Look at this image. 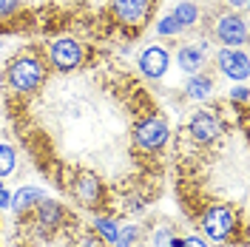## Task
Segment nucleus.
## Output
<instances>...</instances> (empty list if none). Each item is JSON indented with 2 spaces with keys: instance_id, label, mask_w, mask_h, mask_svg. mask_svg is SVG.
I'll return each instance as SVG.
<instances>
[{
  "instance_id": "27",
  "label": "nucleus",
  "mask_w": 250,
  "mask_h": 247,
  "mask_svg": "<svg viewBox=\"0 0 250 247\" xmlns=\"http://www.w3.org/2000/svg\"><path fill=\"white\" fill-rule=\"evenodd\" d=\"M137 247H145V245H137Z\"/></svg>"
},
{
  "instance_id": "23",
  "label": "nucleus",
  "mask_w": 250,
  "mask_h": 247,
  "mask_svg": "<svg viewBox=\"0 0 250 247\" xmlns=\"http://www.w3.org/2000/svg\"><path fill=\"white\" fill-rule=\"evenodd\" d=\"M17 9V0H0V17L3 15H12Z\"/></svg>"
},
{
  "instance_id": "25",
  "label": "nucleus",
  "mask_w": 250,
  "mask_h": 247,
  "mask_svg": "<svg viewBox=\"0 0 250 247\" xmlns=\"http://www.w3.org/2000/svg\"><path fill=\"white\" fill-rule=\"evenodd\" d=\"M12 205V196L6 193V187H3V182H0V207H9Z\"/></svg>"
},
{
  "instance_id": "9",
  "label": "nucleus",
  "mask_w": 250,
  "mask_h": 247,
  "mask_svg": "<svg viewBox=\"0 0 250 247\" xmlns=\"http://www.w3.org/2000/svg\"><path fill=\"white\" fill-rule=\"evenodd\" d=\"M216 62H219V68H222V74L230 80H248V74H250L248 54L239 51V48H222L216 54Z\"/></svg>"
},
{
  "instance_id": "14",
  "label": "nucleus",
  "mask_w": 250,
  "mask_h": 247,
  "mask_svg": "<svg viewBox=\"0 0 250 247\" xmlns=\"http://www.w3.org/2000/svg\"><path fill=\"white\" fill-rule=\"evenodd\" d=\"M210 88H213V82L205 77V74H190L188 80V97H193V100H208L210 97Z\"/></svg>"
},
{
  "instance_id": "18",
  "label": "nucleus",
  "mask_w": 250,
  "mask_h": 247,
  "mask_svg": "<svg viewBox=\"0 0 250 247\" xmlns=\"http://www.w3.org/2000/svg\"><path fill=\"white\" fill-rule=\"evenodd\" d=\"M94 227L103 233L105 239H111V242H114V239H117V233H120V227H117L111 219H94Z\"/></svg>"
},
{
  "instance_id": "24",
  "label": "nucleus",
  "mask_w": 250,
  "mask_h": 247,
  "mask_svg": "<svg viewBox=\"0 0 250 247\" xmlns=\"http://www.w3.org/2000/svg\"><path fill=\"white\" fill-rule=\"evenodd\" d=\"M233 100H236V103H248V88H245V85H239V88L233 91Z\"/></svg>"
},
{
  "instance_id": "8",
  "label": "nucleus",
  "mask_w": 250,
  "mask_h": 247,
  "mask_svg": "<svg viewBox=\"0 0 250 247\" xmlns=\"http://www.w3.org/2000/svg\"><path fill=\"white\" fill-rule=\"evenodd\" d=\"M216 37H219V43H225L228 48L245 46V43H248V23H245V17H236V15L219 17Z\"/></svg>"
},
{
  "instance_id": "13",
  "label": "nucleus",
  "mask_w": 250,
  "mask_h": 247,
  "mask_svg": "<svg viewBox=\"0 0 250 247\" xmlns=\"http://www.w3.org/2000/svg\"><path fill=\"white\" fill-rule=\"evenodd\" d=\"M46 199V193L40 190V187H20L15 196H12V205L9 207H15L17 213H26V210H31L37 202Z\"/></svg>"
},
{
  "instance_id": "7",
  "label": "nucleus",
  "mask_w": 250,
  "mask_h": 247,
  "mask_svg": "<svg viewBox=\"0 0 250 247\" xmlns=\"http://www.w3.org/2000/svg\"><path fill=\"white\" fill-rule=\"evenodd\" d=\"M151 3L154 0H111L117 20L131 29H137V26L142 29V23L148 20V12H151Z\"/></svg>"
},
{
  "instance_id": "15",
  "label": "nucleus",
  "mask_w": 250,
  "mask_h": 247,
  "mask_svg": "<svg viewBox=\"0 0 250 247\" xmlns=\"http://www.w3.org/2000/svg\"><path fill=\"white\" fill-rule=\"evenodd\" d=\"M196 17H199V9H196L190 0H182V3L173 9V20H176L182 29H185V26H193V23H196Z\"/></svg>"
},
{
  "instance_id": "28",
  "label": "nucleus",
  "mask_w": 250,
  "mask_h": 247,
  "mask_svg": "<svg viewBox=\"0 0 250 247\" xmlns=\"http://www.w3.org/2000/svg\"><path fill=\"white\" fill-rule=\"evenodd\" d=\"M0 46H3V43H0Z\"/></svg>"
},
{
  "instance_id": "12",
  "label": "nucleus",
  "mask_w": 250,
  "mask_h": 247,
  "mask_svg": "<svg viewBox=\"0 0 250 247\" xmlns=\"http://www.w3.org/2000/svg\"><path fill=\"white\" fill-rule=\"evenodd\" d=\"M205 57H208V48L205 46H182L176 51L179 68H182L185 74H199V68L205 65Z\"/></svg>"
},
{
  "instance_id": "22",
  "label": "nucleus",
  "mask_w": 250,
  "mask_h": 247,
  "mask_svg": "<svg viewBox=\"0 0 250 247\" xmlns=\"http://www.w3.org/2000/svg\"><path fill=\"white\" fill-rule=\"evenodd\" d=\"M179 247H208V242L199 239V236H188L185 242H179Z\"/></svg>"
},
{
  "instance_id": "6",
  "label": "nucleus",
  "mask_w": 250,
  "mask_h": 247,
  "mask_svg": "<svg viewBox=\"0 0 250 247\" xmlns=\"http://www.w3.org/2000/svg\"><path fill=\"white\" fill-rule=\"evenodd\" d=\"M48 60L51 65L57 68V71H74L80 62H83V46H80L77 40H71V37H65V40H57L51 51H48Z\"/></svg>"
},
{
  "instance_id": "4",
  "label": "nucleus",
  "mask_w": 250,
  "mask_h": 247,
  "mask_svg": "<svg viewBox=\"0 0 250 247\" xmlns=\"http://www.w3.org/2000/svg\"><path fill=\"white\" fill-rule=\"evenodd\" d=\"M134 142L142 151H159L168 142V123L162 117H145L134 125Z\"/></svg>"
},
{
  "instance_id": "5",
  "label": "nucleus",
  "mask_w": 250,
  "mask_h": 247,
  "mask_svg": "<svg viewBox=\"0 0 250 247\" xmlns=\"http://www.w3.org/2000/svg\"><path fill=\"white\" fill-rule=\"evenodd\" d=\"M188 134L199 145H213L222 137V120L213 111H196L190 117V123H188Z\"/></svg>"
},
{
  "instance_id": "17",
  "label": "nucleus",
  "mask_w": 250,
  "mask_h": 247,
  "mask_svg": "<svg viewBox=\"0 0 250 247\" xmlns=\"http://www.w3.org/2000/svg\"><path fill=\"white\" fill-rule=\"evenodd\" d=\"M137 236H140V227H125V230L117 233L114 245H117V247H131L134 242H137Z\"/></svg>"
},
{
  "instance_id": "16",
  "label": "nucleus",
  "mask_w": 250,
  "mask_h": 247,
  "mask_svg": "<svg viewBox=\"0 0 250 247\" xmlns=\"http://www.w3.org/2000/svg\"><path fill=\"white\" fill-rule=\"evenodd\" d=\"M17 165V154L9 142H0V176H9Z\"/></svg>"
},
{
  "instance_id": "11",
  "label": "nucleus",
  "mask_w": 250,
  "mask_h": 247,
  "mask_svg": "<svg viewBox=\"0 0 250 247\" xmlns=\"http://www.w3.org/2000/svg\"><path fill=\"white\" fill-rule=\"evenodd\" d=\"M34 207H37V227H43V230H54V227H60L62 219H65L60 202L43 199V202H37Z\"/></svg>"
},
{
  "instance_id": "3",
  "label": "nucleus",
  "mask_w": 250,
  "mask_h": 247,
  "mask_svg": "<svg viewBox=\"0 0 250 247\" xmlns=\"http://www.w3.org/2000/svg\"><path fill=\"white\" fill-rule=\"evenodd\" d=\"M65 190L83 205V207H97L103 202V182L91 170H80L71 176V182H65Z\"/></svg>"
},
{
  "instance_id": "21",
  "label": "nucleus",
  "mask_w": 250,
  "mask_h": 247,
  "mask_svg": "<svg viewBox=\"0 0 250 247\" xmlns=\"http://www.w3.org/2000/svg\"><path fill=\"white\" fill-rule=\"evenodd\" d=\"M77 247H103V242H100L94 233H83V236H80V245H77Z\"/></svg>"
},
{
  "instance_id": "26",
  "label": "nucleus",
  "mask_w": 250,
  "mask_h": 247,
  "mask_svg": "<svg viewBox=\"0 0 250 247\" xmlns=\"http://www.w3.org/2000/svg\"><path fill=\"white\" fill-rule=\"evenodd\" d=\"M230 6H236V9H242V6H248V0H228Z\"/></svg>"
},
{
  "instance_id": "10",
  "label": "nucleus",
  "mask_w": 250,
  "mask_h": 247,
  "mask_svg": "<svg viewBox=\"0 0 250 247\" xmlns=\"http://www.w3.org/2000/svg\"><path fill=\"white\" fill-rule=\"evenodd\" d=\"M168 62H171V54L165 51L162 46H148L145 51L140 54V71L145 77H162L165 71H168Z\"/></svg>"
},
{
  "instance_id": "19",
  "label": "nucleus",
  "mask_w": 250,
  "mask_h": 247,
  "mask_svg": "<svg viewBox=\"0 0 250 247\" xmlns=\"http://www.w3.org/2000/svg\"><path fill=\"white\" fill-rule=\"evenodd\" d=\"M156 31H159L162 37H168V34H179V31H182V26H179V23L173 20V15H168V17H162V20H159Z\"/></svg>"
},
{
  "instance_id": "20",
  "label": "nucleus",
  "mask_w": 250,
  "mask_h": 247,
  "mask_svg": "<svg viewBox=\"0 0 250 247\" xmlns=\"http://www.w3.org/2000/svg\"><path fill=\"white\" fill-rule=\"evenodd\" d=\"M171 236H173V227H168V225H165V227H156L154 230V245L165 247L168 242H171Z\"/></svg>"
},
{
  "instance_id": "1",
  "label": "nucleus",
  "mask_w": 250,
  "mask_h": 247,
  "mask_svg": "<svg viewBox=\"0 0 250 247\" xmlns=\"http://www.w3.org/2000/svg\"><path fill=\"white\" fill-rule=\"evenodd\" d=\"M43 80H46V68H43V62L37 60L34 54H20L6 68V82L17 94L37 91L43 85Z\"/></svg>"
},
{
  "instance_id": "2",
  "label": "nucleus",
  "mask_w": 250,
  "mask_h": 247,
  "mask_svg": "<svg viewBox=\"0 0 250 247\" xmlns=\"http://www.w3.org/2000/svg\"><path fill=\"white\" fill-rule=\"evenodd\" d=\"M202 233L210 239V242H228L242 225H239V216L230 205H210L202 210Z\"/></svg>"
}]
</instances>
